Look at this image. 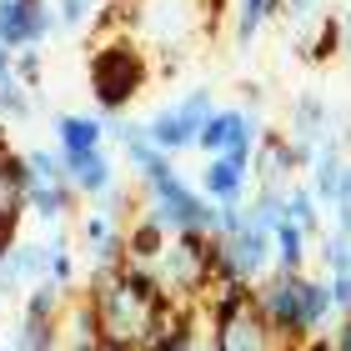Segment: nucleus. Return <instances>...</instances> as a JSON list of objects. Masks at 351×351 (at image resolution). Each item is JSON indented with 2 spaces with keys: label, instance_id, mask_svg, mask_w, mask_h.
<instances>
[{
  "label": "nucleus",
  "instance_id": "obj_12",
  "mask_svg": "<svg viewBox=\"0 0 351 351\" xmlns=\"http://www.w3.org/2000/svg\"><path fill=\"white\" fill-rule=\"evenodd\" d=\"M251 171H256V181H276L286 186L296 176V141L286 131H261V146H256V161H251Z\"/></svg>",
  "mask_w": 351,
  "mask_h": 351
},
{
  "label": "nucleus",
  "instance_id": "obj_2",
  "mask_svg": "<svg viewBox=\"0 0 351 351\" xmlns=\"http://www.w3.org/2000/svg\"><path fill=\"white\" fill-rule=\"evenodd\" d=\"M86 86H90V101L101 106V116H125L136 106V95L151 86V60L141 51V40L136 36L101 40L86 60Z\"/></svg>",
  "mask_w": 351,
  "mask_h": 351
},
{
  "label": "nucleus",
  "instance_id": "obj_10",
  "mask_svg": "<svg viewBox=\"0 0 351 351\" xmlns=\"http://www.w3.org/2000/svg\"><path fill=\"white\" fill-rule=\"evenodd\" d=\"M81 246L95 266H125V226L110 221L106 211H90L81 221Z\"/></svg>",
  "mask_w": 351,
  "mask_h": 351
},
{
  "label": "nucleus",
  "instance_id": "obj_1",
  "mask_svg": "<svg viewBox=\"0 0 351 351\" xmlns=\"http://www.w3.org/2000/svg\"><path fill=\"white\" fill-rule=\"evenodd\" d=\"M86 296H90L95 316H101V337L121 341V346H146L151 331L176 311V306H156L146 291H136L125 266H90Z\"/></svg>",
  "mask_w": 351,
  "mask_h": 351
},
{
  "label": "nucleus",
  "instance_id": "obj_16",
  "mask_svg": "<svg viewBox=\"0 0 351 351\" xmlns=\"http://www.w3.org/2000/svg\"><path fill=\"white\" fill-rule=\"evenodd\" d=\"M331 125H337V116H331V106L322 101V95H296V106H291V141H331Z\"/></svg>",
  "mask_w": 351,
  "mask_h": 351
},
{
  "label": "nucleus",
  "instance_id": "obj_24",
  "mask_svg": "<svg viewBox=\"0 0 351 351\" xmlns=\"http://www.w3.org/2000/svg\"><path fill=\"white\" fill-rule=\"evenodd\" d=\"M337 51H341V15H322V21H311V40L301 45V56H306L311 66H326Z\"/></svg>",
  "mask_w": 351,
  "mask_h": 351
},
{
  "label": "nucleus",
  "instance_id": "obj_25",
  "mask_svg": "<svg viewBox=\"0 0 351 351\" xmlns=\"http://www.w3.org/2000/svg\"><path fill=\"white\" fill-rule=\"evenodd\" d=\"M246 211L256 226H276V221L286 216V186L276 181H256V191H251V201H246Z\"/></svg>",
  "mask_w": 351,
  "mask_h": 351
},
{
  "label": "nucleus",
  "instance_id": "obj_35",
  "mask_svg": "<svg viewBox=\"0 0 351 351\" xmlns=\"http://www.w3.org/2000/svg\"><path fill=\"white\" fill-rule=\"evenodd\" d=\"M331 346L351 351V316H337V322H331Z\"/></svg>",
  "mask_w": 351,
  "mask_h": 351
},
{
  "label": "nucleus",
  "instance_id": "obj_26",
  "mask_svg": "<svg viewBox=\"0 0 351 351\" xmlns=\"http://www.w3.org/2000/svg\"><path fill=\"white\" fill-rule=\"evenodd\" d=\"M316 261H322V276H341V271H351V236L326 226L322 236H316Z\"/></svg>",
  "mask_w": 351,
  "mask_h": 351
},
{
  "label": "nucleus",
  "instance_id": "obj_31",
  "mask_svg": "<svg viewBox=\"0 0 351 351\" xmlns=\"http://www.w3.org/2000/svg\"><path fill=\"white\" fill-rule=\"evenodd\" d=\"M15 75L36 90L40 81H45V66H40V45H25V51H15Z\"/></svg>",
  "mask_w": 351,
  "mask_h": 351
},
{
  "label": "nucleus",
  "instance_id": "obj_11",
  "mask_svg": "<svg viewBox=\"0 0 351 351\" xmlns=\"http://www.w3.org/2000/svg\"><path fill=\"white\" fill-rule=\"evenodd\" d=\"M211 346L216 351H276L281 341L266 331V322L256 316V306H251L246 316H236V322L211 326Z\"/></svg>",
  "mask_w": 351,
  "mask_h": 351
},
{
  "label": "nucleus",
  "instance_id": "obj_29",
  "mask_svg": "<svg viewBox=\"0 0 351 351\" xmlns=\"http://www.w3.org/2000/svg\"><path fill=\"white\" fill-rule=\"evenodd\" d=\"M30 171H36V181L40 186H60V181H71V171H66V156L60 151H45V146H30Z\"/></svg>",
  "mask_w": 351,
  "mask_h": 351
},
{
  "label": "nucleus",
  "instance_id": "obj_27",
  "mask_svg": "<svg viewBox=\"0 0 351 351\" xmlns=\"http://www.w3.org/2000/svg\"><path fill=\"white\" fill-rule=\"evenodd\" d=\"M36 186V171H30V156L25 151H10V156H0V191L5 196H21L25 201V191Z\"/></svg>",
  "mask_w": 351,
  "mask_h": 351
},
{
  "label": "nucleus",
  "instance_id": "obj_4",
  "mask_svg": "<svg viewBox=\"0 0 351 351\" xmlns=\"http://www.w3.org/2000/svg\"><path fill=\"white\" fill-rule=\"evenodd\" d=\"M156 271H161L166 291L176 301H201L206 291H211L216 271H211V236L206 231H176L161 261H156Z\"/></svg>",
  "mask_w": 351,
  "mask_h": 351
},
{
  "label": "nucleus",
  "instance_id": "obj_9",
  "mask_svg": "<svg viewBox=\"0 0 351 351\" xmlns=\"http://www.w3.org/2000/svg\"><path fill=\"white\" fill-rule=\"evenodd\" d=\"M251 181H256V171H251V166L231 161V156H206L196 186H201L216 206H241V201H251V191H256Z\"/></svg>",
  "mask_w": 351,
  "mask_h": 351
},
{
  "label": "nucleus",
  "instance_id": "obj_3",
  "mask_svg": "<svg viewBox=\"0 0 351 351\" xmlns=\"http://www.w3.org/2000/svg\"><path fill=\"white\" fill-rule=\"evenodd\" d=\"M141 196H146L141 211L156 216L171 236H176V231H206V236H211L216 221H221V206L206 196L201 186H191L181 171L161 176V181H141Z\"/></svg>",
  "mask_w": 351,
  "mask_h": 351
},
{
  "label": "nucleus",
  "instance_id": "obj_23",
  "mask_svg": "<svg viewBox=\"0 0 351 351\" xmlns=\"http://www.w3.org/2000/svg\"><path fill=\"white\" fill-rule=\"evenodd\" d=\"M81 261L71 256V241L66 231H51L45 236V276H51L56 286H66V291H75V281H81V271H75Z\"/></svg>",
  "mask_w": 351,
  "mask_h": 351
},
{
  "label": "nucleus",
  "instance_id": "obj_33",
  "mask_svg": "<svg viewBox=\"0 0 351 351\" xmlns=\"http://www.w3.org/2000/svg\"><path fill=\"white\" fill-rule=\"evenodd\" d=\"M331 281V301H337V316H351V271L341 276H326Z\"/></svg>",
  "mask_w": 351,
  "mask_h": 351
},
{
  "label": "nucleus",
  "instance_id": "obj_22",
  "mask_svg": "<svg viewBox=\"0 0 351 351\" xmlns=\"http://www.w3.org/2000/svg\"><path fill=\"white\" fill-rule=\"evenodd\" d=\"M21 316H30V322H56V326H60V316H66V286H56L51 276L36 281V286L25 291Z\"/></svg>",
  "mask_w": 351,
  "mask_h": 351
},
{
  "label": "nucleus",
  "instance_id": "obj_20",
  "mask_svg": "<svg viewBox=\"0 0 351 351\" xmlns=\"http://www.w3.org/2000/svg\"><path fill=\"white\" fill-rule=\"evenodd\" d=\"M271 15H286V0H236V15H231V36L236 45H251L261 36V25Z\"/></svg>",
  "mask_w": 351,
  "mask_h": 351
},
{
  "label": "nucleus",
  "instance_id": "obj_30",
  "mask_svg": "<svg viewBox=\"0 0 351 351\" xmlns=\"http://www.w3.org/2000/svg\"><path fill=\"white\" fill-rule=\"evenodd\" d=\"M0 116L5 121H30V86L21 75H5V81H0Z\"/></svg>",
  "mask_w": 351,
  "mask_h": 351
},
{
  "label": "nucleus",
  "instance_id": "obj_7",
  "mask_svg": "<svg viewBox=\"0 0 351 351\" xmlns=\"http://www.w3.org/2000/svg\"><path fill=\"white\" fill-rule=\"evenodd\" d=\"M51 30H60L56 0H0V40H5L10 51L40 45Z\"/></svg>",
  "mask_w": 351,
  "mask_h": 351
},
{
  "label": "nucleus",
  "instance_id": "obj_5",
  "mask_svg": "<svg viewBox=\"0 0 351 351\" xmlns=\"http://www.w3.org/2000/svg\"><path fill=\"white\" fill-rule=\"evenodd\" d=\"M256 316L266 322V331L281 346H301L311 341L316 331L306 322V296H301V271L286 276V271H271V276L256 281Z\"/></svg>",
  "mask_w": 351,
  "mask_h": 351
},
{
  "label": "nucleus",
  "instance_id": "obj_15",
  "mask_svg": "<svg viewBox=\"0 0 351 351\" xmlns=\"http://www.w3.org/2000/svg\"><path fill=\"white\" fill-rule=\"evenodd\" d=\"M90 146H106V116H86V110L56 116V151L60 156H75Z\"/></svg>",
  "mask_w": 351,
  "mask_h": 351
},
{
  "label": "nucleus",
  "instance_id": "obj_32",
  "mask_svg": "<svg viewBox=\"0 0 351 351\" xmlns=\"http://www.w3.org/2000/svg\"><path fill=\"white\" fill-rule=\"evenodd\" d=\"M56 15H60V30H81L95 15V0H56Z\"/></svg>",
  "mask_w": 351,
  "mask_h": 351
},
{
  "label": "nucleus",
  "instance_id": "obj_19",
  "mask_svg": "<svg viewBox=\"0 0 351 351\" xmlns=\"http://www.w3.org/2000/svg\"><path fill=\"white\" fill-rule=\"evenodd\" d=\"M286 221H296L301 231L322 236V231H326V206H322V196H316L311 186L286 181Z\"/></svg>",
  "mask_w": 351,
  "mask_h": 351
},
{
  "label": "nucleus",
  "instance_id": "obj_8",
  "mask_svg": "<svg viewBox=\"0 0 351 351\" xmlns=\"http://www.w3.org/2000/svg\"><path fill=\"white\" fill-rule=\"evenodd\" d=\"M236 141H251V146H261V121L251 106H216L211 116H206L201 136H196V151L201 156H221L231 151Z\"/></svg>",
  "mask_w": 351,
  "mask_h": 351
},
{
  "label": "nucleus",
  "instance_id": "obj_38",
  "mask_svg": "<svg viewBox=\"0 0 351 351\" xmlns=\"http://www.w3.org/2000/svg\"><path fill=\"white\" fill-rule=\"evenodd\" d=\"M341 51L351 56V5H346V15H341Z\"/></svg>",
  "mask_w": 351,
  "mask_h": 351
},
{
  "label": "nucleus",
  "instance_id": "obj_21",
  "mask_svg": "<svg viewBox=\"0 0 351 351\" xmlns=\"http://www.w3.org/2000/svg\"><path fill=\"white\" fill-rule=\"evenodd\" d=\"M0 266H5V276H10L15 286H36V281H45V241H15L10 256L0 261Z\"/></svg>",
  "mask_w": 351,
  "mask_h": 351
},
{
  "label": "nucleus",
  "instance_id": "obj_14",
  "mask_svg": "<svg viewBox=\"0 0 351 351\" xmlns=\"http://www.w3.org/2000/svg\"><path fill=\"white\" fill-rule=\"evenodd\" d=\"M271 241H276V266L271 271H286V276H296V271H306L311 256H316V236L311 231H301L296 221H276L271 226Z\"/></svg>",
  "mask_w": 351,
  "mask_h": 351
},
{
  "label": "nucleus",
  "instance_id": "obj_6",
  "mask_svg": "<svg viewBox=\"0 0 351 351\" xmlns=\"http://www.w3.org/2000/svg\"><path fill=\"white\" fill-rule=\"evenodd\" d=\"M211 110H216V95L206 90V86H196V90L186 95V101H176V106H166V110H156V116L146 121V136H151L161 151L181 156V151L196 146V136H201V125H206V116H211Z\"/></svg>",
  "mask_w": 351,
  "mask_h": 351
},
{
  "label": "nucleus",
  "instance_id": "obj_17",
  "mask_svg": "<svg viewBox=\"0 0 351 351\" xmlns=\"http://www.w3.org/2000/svg\"><path fill=\"white\" fill-rule=\"evenodd\" d=\"M166 241H171V231H166L156 216L141 211V216L131 221V226H125V261L156 266V261H161V251H166Z\"/></svg>",
  "mask_w": 351,
  "mask_h": 351
},
{
  "label": "nucleus",
  "instance_id": "obj_34",
  "mask_svg": "<svg viewBox=\"0 0 351 351\" xmlns=\"http://www.w3.org/2000/svg\"><path fill=\"white\" fill-rule=\"evenodd\" d=\"M322 5H326V0H286V21H316Z\"/></svg>",
  "mask_w": 351,
  "mask_h": 351
},
{
  "label": "nucleus",
  "instance_id": "obj_13",
  "mask_svg": "<svg viewBox=\"0 0 351 351\" xmlns=\"http://www.w3.org/2000/svg\"><path fill=\"white\" fill-rule=\"evenodd\" d=\"M66 171H71V186L81 191V196H101V191L116 186V161L106 156V146H90V151L66 156Z\"/></svg>",
  "mask_w": 351,
  "mask_h": 351
},
{
  "label": "nucleus",
  "instance_id": "obj_36",
  "mask_svg": "<svg viewBox=\"0 0 351 351\" xmlns=\"http://www.w3.org/2000/svg\"><path fill=\"white\" fill-rule=\"evenodd\" d=\"M5 75H15V51L0 40V81H5Z\"/></svg>",
  "mask_w": 351,
  "mask_h": 351
},
{
  "label": "nucleus",
  "instance_id": "obj_18",
  "mask_svg": "<svg viewBox=\"0 0 351 351\" xmlns=\"http://www.w3.org/2000/svg\"><path fill=\"white\" fill-rule=\"evenodd\" d=\"M75 201H81V191H75L71 181H60V186H30L25 191V211L30 216H40L45 226H56V221H66L71 211H75Z\"/></svg>",
  "mask_w": 351,
  "mask_h": 351
},
{
  "label": "nucleus",
  "instance_id": "obj_39",
  "mask_svg": "<svg viewBox=\"0 0 351 351\" xmlns=\"http://www.w3.org/2000/svg\"><path fill=\"white\" fill-rule=\"evenodd\" d=\"M276 351H301V346H276Z\"/></svg>",
  "mask_w": 351,
  "mask_h": 351
},
{
  "label": "nucleus",
  "instance_id": "obj_28",
  "mask_svg": "<svg viewBox=\"0 0 351 351\" xmlns=\"http://www.w3.org/2000/svg\"><path fill=\"white\" fill-rule=\"evenodd\" d=\"M101 206H95V211H106L110 221H121V226H131V216L141 211V206H146V196H141V191H121V186H110V191H101V196H95Z\"/></svg>",
  "mask_w": 351,
  "mask_h": 351
},
{
  "label": "nucleus",
  "instance_id": "obj_37",
  "mask_svg": "<svg viewBox=\"0 0 351 351\" xmlns=\"http://www.w3.org/2000/svg\"><path fill=\"white\" fill-rule=\"evenodd\" d=\"M261 95H266V86H261V81H241V101H251V106H256Z\"/></svg>",
  "mask_w": 351,
  "mask_h": 351
}]
</instances>
